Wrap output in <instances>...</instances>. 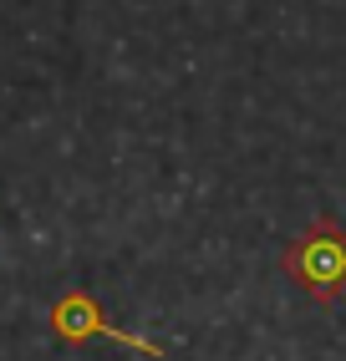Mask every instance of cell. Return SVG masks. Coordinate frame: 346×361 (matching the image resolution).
I'll use <instances>...</instances> for the list:
<instances>
[{
    "mask_svg": "<svg viewBox=\"0 0 346 361\" xmlns=\"http://www.w3.org/2000/svg\"><path fill=\"white\" fill-rule=\"evenodd\" d=\"M280 275L316 305H336L346 295V224L331 214L316 219L285 245L280 255Z\"/></svg>",
    "mask_w": 346,
    "mask_h": 361,
    "instance_id": "6da1fadb",
    "label": "cell"
},
{
    "mask_svg": "<svg viewBox=\"0 0 346 361\" xmlns=\"http://www.w3.org/2000/svg\"><path fill=\"white\" fill-rule=\"evenodd\" d=\"M46 321H52V336H56L61 346H71V351H82V346H92L97 336H102V341H117V346H128V351H138L148 361H163L168 356V346L148 341V336H138L128 326H112V316L102 310V300H97L92 290H82V285L61 290L52 300V316H46Z\"/></svg>",
    "mask_w": 346,
    "mask_h": 361,
    "instance_id": "7a4b0ae2",
    "label": "cell"
}]
</instances>
